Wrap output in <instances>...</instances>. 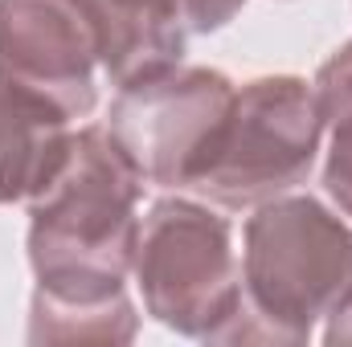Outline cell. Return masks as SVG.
Wrapping results in <instances>:
<instances>
[{"label": "cell", "mask_w": 352, "mask_h": 347, "mask_svg": "<svg viewBox=\"0 0 352 347\" xmlns=\"http://www.w3.org/2000/svg\"><path fill=\"white\" fill-rule=\"evenodd\" d=\"M144 176L107 123L78 127L58 176L29 200V265L37 290L94 302L127 290L135 265Z\"/></svg>", "instance_id": "6da1fadb"}, {"label": "cell", "mask_w": 352, "mask_h": 347, "mask_svg": "<svg viewBox=\"0 0 352 347\" xmlns=\"http://www.w3.org/2000/svg\"><path fill=\"white\" fill-rule=\"evenodd\" d=\"M242 302L209 344L299 347L352 294V229L316 196H274L242 241Z\"/></svg>", "instance_id": "7a4b0ae2"}, {"label": "cell", "mask_w": 352, "mask_h": 347, "mask_svg": "<svg viewBox=\"0 0 352 347\" xmlns=\"http://www.w3.org/2000/svg\"><path fill=\"white\" fill-rule=\"evenodd\" d=\"M324 119L311 82L295 74H266L234 94L226 127L188 184L221 208H258L299 188L320 156Z\"/></svg>", "instance_id": "3957f363"}, {"label": "cell", "mask_w": 352, "mask_h": 347, "mask_svg": "<svg viewBox=\"0 0 352 347\" xmlns=\"http://www.w3.org/2000/svg\"><path fill=\"white\" fill-rule=\"evenodd\" d=\"M144 311L176 335L213 339L242 302L234 229L201 200L164 196L140 221L131 265Z\"/></svg>", "instance_id": "277c9868"}, {"label": "cell", "mask_w": 352, "mask_h": 347, "mask_svg": "<svg viewBox=\"0 0 352 347\" xmlns=\"http://www.w3.org/2000/svg\"><path fill=\"white\" fill-rule=\"evenodd\" d=\"M238 86L209 66H173L119 86L107 131L148 184L188 188L205 168Z\"/></svg>", "instance_id": "5b68a950"}, {"label": "cell", "mask_w": 352, "mask_h": 347, "mask_svg": "<svg viewBox=\"0 0 352 347\" xmlns=\"http://www.w3.org/2000/svg\"><path fill=\"white\" fill-rule=\"evenodd\" d=\"M98 53L94 0H0V86L58 106L70 123L87 119Z\"/></svg>", "instance_id": "8992f818"}, {"label": "cell", "mask_w": 352, "mask_h": 347, "mask_svg": "<svg viewBox=\"0 0 352 347\" xmlns=\"http://www.w3.org/2000/svg\"><path fill=\"white\" fill-rule=\"evenodd\" d=\"M70 139L74 127L58 106L0 86V204H29L58 176Z\"/></svg>", "instance_id": "52a82bcc"}, {"label": "cell", "mask_w": 352, "mask_h": 347, "mask_svg": "<svg viewBox=\"0 0 352 347\" xmlns=\"http://www.w3.org/2000/svg\"><path fill=\"white\" fill-rule=\"evenodd\" d=\"M140 331V315L123 294L74 302L33 290L29 302V344H131Z\"/></svg>", "instance_id": "ba28073f"}, {"label": "cell", "mask_w": 352, "mask_h": 347, "mask_svg": "<svg viewBox=\"0 0 352 347\" xmlns=\"http://www.w3.org/2000/svg\"><path fill=\"white\" fill-rule=\"evenodd\" d=\"M107 4L180 25L188 37L192 33H217L246 8V0H107Z\"/></svg>", "instance_id": "9c48e42d"}, {"label": "cell", "mask_w": 352, "mask_h": 347, "mask_svg": "<svg viewBox=\"0 0 352 347\" xmlns=\"http://www.w3.org/2000/svg\"><path fill=\"white\" fill-rule=\"evenodd\" d=\"M316 90V106H320V119H324V131L340 119H352V41L340 45L311 78Z\"/></svg>", "instance_id": "30bf717a"}, {"label": "cell", "mask_w": 352, "mask_h": 347, "mask_svg": "<svg viewBox=\"0 0 352 347\" xmlns=\"http://www.w3.org/2000/svg\"><path fill=\"white\" fill-rule=\"evenodd\" d=\"M324 188L340 204V213L352 217V119H340L328 127V160H324Z\"/></svg>", "instance_id": "8fae6325"}, {"label": "cell", "mask_w": 352, "mask_h": 347, "mask_svg": "<svg viewBox=\"0 0 352 347\" xmlns=\"http://www.w3.org/2000/svg\"><path fill=\"white\" fill-rule=\"evenodd\" d=\"M324 344H332V347H352V294H349V302H344L336 315H328Z\"/></svg>", "instance_id": "7c38bea8"}]
</instances>
